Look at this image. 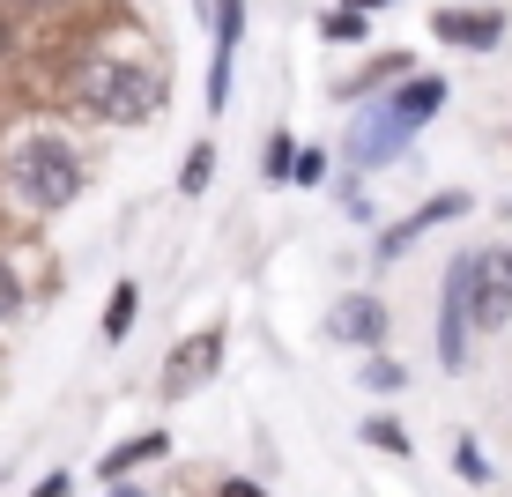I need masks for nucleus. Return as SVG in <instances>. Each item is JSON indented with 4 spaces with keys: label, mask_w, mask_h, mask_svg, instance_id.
Returning <instances> with one entry per match:
<instances>
[{
    "label": "nucleus",
    "mask_w": 512,
    "mask_h": 497,
    "mask_svg": "<svg viewBox=\"0 0 512 497\" xmlns=\"http://www.w3.org/2000/svg\"><path fill=\"white\" fill-rule=\"evenodd\" d=\"M468 312H475V334L512 327V268L498 245H468Z\"/></svg>",
    "instance_id": "obj_7"
},
{
    "label": "nucleus",
    "mask_w": 512,
    "mask_h": 497,
    "mask_svg": "<svg viewBox=\"0 0 512 497\" xmlns=\"http://www.w3.org/2000/svg\"><path fill=\"white\" fill-rule=\"evenodd\" d=\"M223 364H231V327L208 319V327H193V334H179V342L164 349L156 386H164V401H186V394H201L208 379H223Z\"/></svg>",
    "instance_id": "obj_3"
},
{
    "label": "nucleus",
    "mask_w": 512,
    "mask_h": 497,
    "mask_svg": "<svg viewBox=\"0 0 512 497\" xmlns=\"http://www.w3.org/2000/svg\"><path fill=\"white\" fill-rule=\"evenodd\" d=\"M446 97H453V82L446 75H423V67H416V75L409 82H394V90H386V104H394V112L401 119H409V127L423 134V127H431V119L438 112H446Z\"/></svg>",
    "instance_id": "obj_11"
},
{
    "label": "nucleus",
    "mask_w": 512,
    "mask_h": 497,
    "mask_svg": "<svg viewBox=\"0 0 512 497\" xmlns=\"http://www.w3.org/2000/svg\"><path fill=\"white\" fill-rule=\"evenodd\" d=\"M327 171H334L327 149H297V171H290V179H297V186H327Z\"/></svg>",
    "instance_id": "obj_22"
},
{
    "label": "nucleus",
    "mask_w": 512,
    "mask_h": 497,
    "mask_svg": "<svg viewBox=\"0 0 512 497\" xmlns=\"http://www.w3.org/2000/svg\"><path fill=\"white\" fill-rule=\"evenodd\" d=\"M67 97H75L82 112L97 119V127H141V119L164 112L171 82H164V67H156V60H119V52H112V60L75 67Z\"/></svg>",
    "instance_id": "obj_2"
},
{
    "label": "nucleus",
    "mask_w": 512,
    "mask_h": 497,
    "mask_svg": "<svg viewBox=\"0 0 512 497\" xmlns=\"http://www.w3.org/2000/svg\"><path fill=\"white\" fill-rule=\"evenodd\" d=\"M134 327H141V282H134V275H119V282H112V297H104L97 334H104V349H119Z\"/></svg>",
    "instance_id": "obj_12"
},
{
    "label": "nucleus",
    "mask_w": 512,
    "mask_h": 497,
    "mask_svg": "<svg viewBox=\"0 0 512 497\" xmlns=\"http://www.w3.org/2000/svg\"><path fill=\"white\" fill-rule=\"evenodd\" d=\"M357 438L372 453H386V460H416V438H409V423H401L394 408H372V416L357 423Z\"/></svg>",
    "instance_id": "obj_13"
},
{
    "label": "nucleus",
    "mask_w": 512,
    "mask_h": 497,
    "mask_svg": "<svg viewBox=\"0 0 512 497\" xmlns=\"http://www.w3.org/2000/svg\"><path fill=\"white\" fill-rule=\"evenodd\" d=\"M357 386H364L372 401H394V394H409V364H401L394 349H372L364 371H357Z\"/></svg>",
    "instance_id": "obj_14"
},
{
    "label": "nucleus",
    "mask_w": 512,
    "mask_h": 497,
    "mask_svg": "<svg viewBox=\"0 0 512 497\" xmlns=\"http://www.w3.org/2000/svg\"><path fill=\"white\" fill-rule=\"evenodd\" d=\"M15 15H60V8H75V0H8Z\"/></svg>",
    "instance_id": "obj_26"
},
{
    "label": "nucleus",
    "mask_w": 512,
    "mask_h": 497,
    "mask_svg": "<svg viewBox=\"0 0 512 497\" xmlns=\"http://www.w3.org/2000/svg\"><path fill=\"white\" fill-rule=\"evenodd\" d=\"M475 208V193L468 186H438L423 208H409V216H394V223H379V238H372V268H401V253H409L416 238H431V230H446V223H461Z\"/></svg>",
    "instance_id": "obj_5"
},
{
    "label": "nucleus",
    "mask_w": 512,
    "mask_h": 497,
    "mask_svg": "<svg viewBox=\"0 0 512 497\" xmlns=\"http://www.w3.org/2000/svg\"><path fill=\"white\" fill-rule=\"evenodd\" d=\"M342 8H364V15H379V8H394V0H342Z\"/></svg>",
    "instance_id": "obj_28"
},
{
    "label": "nucleus",
    "mask_w": 512,
    "mask_h": 497,
    "mask_svg": "<svg viewBox=\"0 0 512 497\" xmlns=\"http://www.w3.org/2000/svg\"><path fill=\"white\" fill-rule=\"evenodd\" d=\"M0 186H8V201L23 216H60L90 186V156L60 127H15L8 149H0Z\"/></svg>",
    "instance_id": "obj_1"
},
{
    "label": "nucleus",
    "mask_w": 512,
    "mask_h": 497,
    "mask_svg": "<svg viewBox=\"0 0 512 497\" xmlns=\"http://www.w3.org/2000/svg\"><path fill=\"white\" fill-rule=\"evenodd\" d=\"M104 497H156L149 483H134V475H127V483H104Z\"/></svg>",
    "instance_id": "obj_27"
},
{
    "label": "nucleus",
    "mask_w": 512,
    "mask_h": 497,
    "mask_svg": "<svg viewBox=\"0 0 512 497\" xmlns=\"http://www.w3.org/2000/svg\"><path fill=\"white\" fill-rule=\"evenodd\" d=\"M320 38H327V45H372V15H364V8H342V0H334V8L320 15Z\"/></svg>",
    "instance_id": "obj_17"
},
{
    "label": "nucleus",
    "mask_w": 512,
    "mask_h": 497,
    "mask_svg": "<svg viewBox=\"0 0 512 497\" xmlns=\"http://www.w3.org/2000/svg\"><path fill=\"white\" fill-rule=\"evenodd\" d=\"M238 45H245V0H216V52L238 60Z\"/></svg>",
    "instance_id": "obj_20"
},
{
    "label": "nucleus",
    "mask_w": 512,
    "mask_h": 497,
    "mask_svg": "<svg viewBox=\"0 0 512 497\" xmlns=\"http://www.w3.org/2000/svg\"><path fill=\"white\" fill-rule=\"evenodd\" d=\"M208 497H268V490H260L253 475H216V490H208Z\"/></svg>",
    "instance_id": "obj_24"
},
{
    "label": "nucleus",
    "mask_w": 512,
    "mask_h": 497,
    "mask_svg": "<svg viewBox=\"0 0 512 497\" xmlns=\"http://www.w3.org/2000/svg\"><path fill=\"white\" fill-rule=\"evenodd\" d=\"M453 475H461L468 490H490V483H498V460L483 453V438H475V431L453 438Z\"/></svg>",
    "instance_id": "obj_15"
},
{
    "label": "nucleus",
    "mask_w": 512,
    "mask_h": 497,
    "mask_svg": "<svg viewBox=\"0 0 512 497\" xmlns=\"http://www.w3.org/2000/svg\"><path fill=\"white\" fill-rule=\"evenodd\" d=\"M409 141H416V127H409V119H401L386 97H372L357 119H349V141H342V171H364V179H372V171H394L401 156H409Z\"/></svg>",
    "instance_id": "obj_4"
},
{
    "label": "nucleus",
    "mask_w": 512,
    "mask_h": 497,
    "mask_svg": "<svg viewBox=\"0 0 512 497\" xmlns=\"http://www.w3.org/2000/svg\"><path fill=\"white\" fill-rule=\"evenodd\" d=\"M67 490H75V475H67V468H52V475L30 483V497H67Z\"/></svg>",
    "instance_id": "obj_25"
},
{
    "label": "nucleus",
    "mask_w": 512,
    "mask_h": 497,
    "mask_svg": "<svg viewBox=\"0 0 512 497\" xmlns=\"http://www.w3.org/2000/svg\"><path fill=\"white\" fill-rule=\"evenodd\" d=\"M156 460H171V431H134V438H119V446H104L97 483H127V475L156 468Z\"/></svg>",
    "instance_id": "obj_10"
},
{
    "label": "nucleus",
    "mask_w": 512,
    "mask_h": 497,
    "mask_svg": "<svg viewBox=\"0 0 512 497\" xmlns=\"http://www.w3.org/2000/svg\"><path fill=\"white\" fill-rule=\"evenodd\" d=\"M431 38L453 45V52H498V45H505V8H498V0L438 8V15H431Z\"/></svg>",
    "instance_id": "obj_9"
},
{
    "label": "nucleus",
    "mask_w": 512,
    "mask_h": 497,
    "mask_svg": "<svg viewBox=\"0 0 512 497\" xmlns=\"http://www.w3.org/2000/svg\"><path fill=\"white\" fill-rule=\"evenodd\" d=\"M15 45H23V23H15V8H8V0H0V67L15 60Z\"/></svg>",
    "instance_id": "obj_23"
},
{
    "label": "nucleus",
    "mask_w": 512,
    "mask_h": 497,
    "mask_svg": "<svg viewBox=\"0 0 512 497\" xmlns=\"http://www.w3.org/2000/svg\"><path fill=\"white\" fill-rule=\"evenodd\" d=\"M431 342H438V364H446V371H468V357H475L468 253H453V260H446V275H438V319H431Z\"/></svg>",
    "instance_id": "obj_6"
},
{
    "label": "nucleus",
    "mask_w": 512,
    "mask_h": 497,
    "mask_svg": "<svg viewBox=\"0 0 512 497\" xmlns=\"http://www.w3.org/2000/svg\"><path fill=\"white\" fill-rule=\"evenodd\" d=\"M505 268H512V245H505Z\"/></svg>",
    "instance_id": "obj_29"
},
{
    "label": "nucleus",
    "mask_w": 512,
    "mask_h": 497,
    "mask_svg": "<svg viewBox=\"0 0 512 497\" xmlns=\"http://www.w3.org/2000/svg\"><path fill=\"white\" fill-rule=\"evenodd\" d=\"M23 312H30V282H23V268H15L8 253H0V334H8Z\"/></svg>",
    "instance_id": "obj_19"
},
{
    "label": "nucleus",
    "mask_w": 512,
    "mask_h": 497,
    "mask_svg": "<svg viewBox=\"0 0 512 497\" xmlns=\"http://www.w3.org/2000/svg\"><path fill=\"white\" fill-rule=\"evenodd\" d=\"M208 186H216V141H193L179 164V201H208Z\"/></svg>",
    "instance_id": "obj_16"
},
{
    "label": "nucleus",
    "mask_w": 512,
    "mask_h": 497,
    "mask_svg": "<svg viewBox=\"0 0 512 497\" xmlns=\"http://www.w3.org/2000/svg\"><path fill=\"white\" fill-rule=\"evenodd\" d=\"M290 171H297V134L275 127L268 149H260V179H268V186H290Z\"/></svg>",
    "instance_id": "obj_18"
},
{
    "label": "nucleus",
    "mask_w": 512,
    "mask_h": 497,
    "mask_svg": "<svg viewBox=\"0 0 512 497\" xmlns=\"http://www.w3.org/2000/svg\"><path fill=\"white\" fill-rule=\"evenodd\" d=\"M327 334H334L342 349H357V357H372V349L394 342V305H386L379 290H349V297H334Z\"/></svg>",
    "instance_id": "obj_8"
},
{
    "label": "nucleus",
    "mask_w": 512,
    "mask_h": 497,
    "mask_svg": "<svg viewBox=\"0 0 512 497\" xmlns=\"http://www.w3.org/2000/svg\"><path fill=\"white\" fill-rule=\"evenodd\" d=\"M334 201H342V216H349V223H372V216H379L372 193H364V171H342V179H334Z\"/></svg>",
    "instance_id": "obj_21"
}]
</instances>
